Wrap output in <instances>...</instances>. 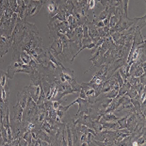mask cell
I'll use <instances>...</instances> for the list:
<instances>
[{"label": "cell", "mask_w": 146, "mask_h": 146, "mask_svg": "<svg viewBox=\"0 0 146 146\" xmlns=\"http://www.w3.org/2000/svg\"><path fill=\"white\" fill-rule=\"evenodd\" d=\"M38 113V106L36 102L29 95L26 108L23 110V116H22V122H29L35 115Z\"/></svg>", "instance_id": "6da1fadb"}, {"label": "cell", "mask_w": 146, "mask_h": 146, "mask_svg": "<svg viewBox=\"0 0 146 146\" xmlns=\"http://www.w3.org/2000/svg\"><path fill=\"white\" fill-rule=\"evenodd\" d=\"M12 39L6 30L0 29V57H3L8 52L10 45L12 44Z\"/></svg>", "instance_id": "7a4b0ae2"}, {"label": "cell", "mask_w": 146, "mask_h": 146, "mask_svg": "<svg viewBox=\"0 0 146 146\" xmlns=\"http://www.w3.org/2000/svg\"><path fill=\"white\" fill-rule=\"evenodd\" d=\"M42 1H36V0H30L29 5L27 6V16L32 17L36 13L40 11V9L42 8Z\"/></svg>", "instance_id": "3957f363"}, {"label": "cell", "mask_w": 146, "mask_h": 146, "mask_svg": "<svg viewBox=\"0 0 146 146\" xmlns=\"http://www.w3.org/2000/svg\"><path fill=\"white\" fill-rule=\"evenodd\" d=\"M23 90H25V91L29 94V96H31V98L33 99L34 101H35V102L38 101V98H39V95H40V91H41L40 86L34 85V84L31 83L29 86L25 87Z\"/></svg>", "instance_id": "277c9868"}, {"label": "cell", "mask_w": 146, "mask_h": 146, "mask_svg": "<svg viewBox=\"0 0 146 146\" xmlns=\"http://www.w3.org/2000/svg\"><path fill=\"white\" fill-rule=\"evenodd\" d=\"M31 132H33L34 134L36 135L37 138L48 142L49 145H52V138L50 137V135L47 134V133L44 131V130H42V128H33L31 130Z\"/></svg>", "instance_id": "5b68a950"}, {"label": "cell", "mask_w": 146, "mask_h": 146, "mask_svg": "<svg viewBox=\"0 0 146 146\" xmlns=\"http://www.w3.org/2000/svg\"><path fill=\"white\" fill-rule=\"evenodd\" d=\"M79 104V108H78V111H77V113H79V112H81V111H87L88 110V108H91V104L89 103V101H88V99H84L82 97H79L76 99V100H74V102H72L70 105H69V107H71V106H73L74 104Z\"/></svg>", "instance_id": "8992f818"}, {"label": "cell", "mask_w": 146, "mask_h": 146, "mask_svg": "<svg viewBox=\"0 0 146 146\" xmlns=\"http://www.w3.org/2000/svg\"><path fill=\"white\" fill-rule=\"evenodd\" d=\"M62 49H63V43L62 41L60 39H55L54 42L50 46V50H53L54 52V55L57 57L58 55H60L62 53Z\"/></svg>", "instance_id": "52a82bcc"}, {"label": "cell", "mask_w": 146, "mask_h": 146, "mask_svg": "<svg viewBox=\"0 0 146 146\" xmlns=\"http://www.w3.org/2000/svg\"><path fill=\"white\" fill-rule=\"evenodd\" d=\"M46 3H47L46 9H47V11L49 12L50 18H52L58 13V4L55 1H52V0H48Z\"/></svg>", "instance_id": "ba28073f"}, {"label": "cell", "mask_w": 146, "mask_h": 146, "mask_svg": "<svg viewBox=\"0 0 146 146\" xmlns=\"http://www.w3.org/2000/svg\"><path fill=\"white\" fill-rule=\"evenodd\" d=\"M17 101L19 102L21 107L25 108H26V105H27V97H29V94L25 91V90H23L22 92H19L17 94Z\"/></svg>", "instance_id": "9c48e42d"}, {"label": "cell", "mask_w": 146, "mask_h": 146, "mask_svg": "<svg viewBox=\"0 0 146 146\" xmlns=\"http://www.w3.org/2000/svg\"><path fill=\"white\" fill-rule=\"evenodd\" d=\"M118 120H119V117L115 116L112 112H110L102 115V117L99 121H102V122H116Z\"/></svg>", "instance_id": "30bf717a"}, {"label": "cell", "mask_w": 146, "mask_h": 146, "mask_svg": "<svg viewBox=\"0 0 146 146\" xmlns=\"http://www.w3.org/2000/svg\"><path fill=\"white\" fill-rule=\"evenodd\" d=\"M69 105L68 106H65V107H63V106H60V107H58V108L57 110H56V112H57V117L58 118V119L60 120H61L63 118V116L65 115V113L67 112L68 111V110H69Z\"/></svg>", "instance_id": "8fae6325"}, {"label": "cell", "mask_w": 146, "mask_h": 146, "mask_svg": "<svg viewBox=\"0 0 146 146\" xmlns=\"http://www.w3.org/2000/svg\"><path fill=\"white\" fill-rule=\"evenodd\" d=\"M65 125H66V123H65ZM65 130H66V138H67L68 145H73V134H72V131H71L70 126L68 125H66V126H65Z\"/></svg>", "instance_id": "7c38bea8"}, {"label": "cell", "mask_w": 146, "mask_h": 146, "mask_svg": "<svg viewBox=\"0 0 146 146\" xmlns=\"http://www.w3.org/2000/svg\"><path fill=\"white\" fill-rule=\"evenodd\" d=\"M22 138L27 142V145H31V141H32L31 131H26L23 135H22Z\"/></svg>", "instance_id": "4fadbf2b"}, {"label": "cell", "mask_w": 146, "mask_h": 146, "mask_svg": "<svg viewBox=\"0 0 146 146\" xmlns=\"http://www.w3.org/2000/svg\"><path fill=\"white\" fill-rule=\"evenodd\" d=\"M145 139H146L145 134L141 135V137H139V138L137 139L134 142H133L132 145H134V146H139V145H145Z\"/></svg>", "instance_id": "5bb4252c"}, {"label": "cell", "mask_w": 146, "mask_h": 146, "mask_svg": "<svg viewBox=\"0 0 146 146\" xmlns=\"http://www.w3.org/2000/svg\"><path fill=\"white\" fill-rule=\"evenodd\" d=\"M61 102H62L61 100H54V101H53V108L57 110L58 108V107L60 106Z\"/></svg>", "instance_id": "9a60e30c"}, {"label": "cell", "mask_w": 146, "mask_h": 146, "mask_svg": "<svg viewBox=\"0 0 146 146\" xmlns=\"http://www.w3.org/2000/svg\"><path fill=\"white\" fill-rule=\"evenodd\" d=\"M0 145H5L4 139H3V137L1 135V132H0Z\"/></svg>", "instance_id": "2e32d148"}]
</instances>
